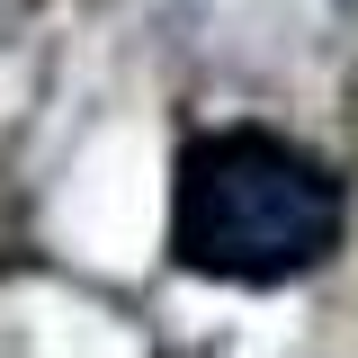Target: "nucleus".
Segmentation results:
<instances>
[{
  "label": "nucleus",
  "instance_id": "nucleus-1",
  "mask_svg": "<svg viewBox=\"0 0 358 358\" xmlns=\"http://www.w3.org/2000/svg\"><path fill=\"white\" fill-rule=\"evenodd\" d=\"M350 188L278 126H215L171 171V260L224 287H287L341 251Z\"/></svg>",
  "mask_w": 358,
  "mask_h": 358
}]
</instances>
